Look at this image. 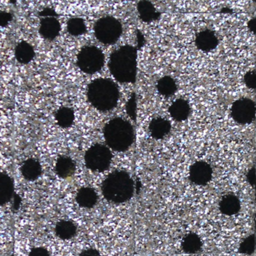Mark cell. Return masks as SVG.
<instances>
[{
  "label": "cell",
  "instance_id": "obj_25",
  "mask_svg": "<svg viewBox=\"0 0 256 256\" xmlns=\"http://www.w3.org/2000/svg\"><path fill=\"white\" fill-rule=\"evenodd\" d=\"M67 30L70 36H79L85 34L87 27L85 21L80 18H72L67 22Z\"/></svg>",
  "mask_w": 256,
  "mask_h": 256
},
{
  "label": "cell",
  "instance_id": "obj_26",
  "mask_svg": "<svg viewBox=\"0 0 256 256\" xmlns=\"http://www.w3.org/2000/svg\"><path fill=\"white\" fill-rule=\"evenodd\" d=\"M256 248V240L255 235L248 236L240 243L238 251L244 255H252L255 252Z\"/></svg>",
  "mask_w": 256,
  "mask_h": 256
},
{
  "label": "cell",
  "instance_id": "obj_27",
  "mask_svg": "<svg viewBox=\"0 0 256 256\" xmlns=\"http://www.w3.org/2000/svg\"><path fill=\"white\" fill-rule=\"evenodd\" d=\"M126 112L131 120L136 121L137 117V104L136 96V93H132L129 100L128 101L126 105Z\"/></svg>",
  "mask_w": 256,
  "mask_h": 256
},
{
  "label": "cell",
  "instance_id": "obj_23",
  "mask_svg": "<svg viewBox=\"0 0 256 256\" xmlns=\"http://www.w3.org/2000/svg\"><path fill=\"white\" fill-rule=\"evenodd\" d=\"M202 247V241L198 234L190 233L184 237L182 248L184 252L188 254H196L200 252Z\"/></svg>",
  "mask_w": 256,
  "mask_h": 256
},
{
  "label": "cell",
  "instance_id": "obj_10",
  "mask_svg": "<svg viewBox=\"0 0 256 256\" xmlns=\"http://www.w3.org/2000/svg\"><path fill=\"white\" fill-rule=\"evenodd\" d=\"M220 40L216 33L213 30L206 29L197 33L195 45L200 51L204 53L210 52L218 48Z\"/></svg>",
  "mask_w": 256,
  "mask_h": 256
},
{
  "label": "cell",
  "instance_id": "obj_39",
  "mask_svg": "<svg viewBox=\"0 0 256 256\" xmlns=\"http://www.w3.org/2000/svg\"><path fill=\"white\" fill-rule=\"evenodd\" d=\"M9 3H12L13 5H15L16 3V1H13V0H12V1H9Z\"/></svg>",
  "mask_w": 256,
  "mask_h": 256
},
{
  "label": "cell",
  "instance_id": "obj_8",
  "mask_svg": "<svg viewBox=\"0 0 256 256\" xmlns=\"http://www.w3.org/2000/svg\"><path fill=\"white\" fill-rule=\"evenodd\" d=\"M230 114L238 124H251L256 120V103L249 98H240L233 102Z\"/></svg>",
  "mask_w": 256,
  "mask_h": 256
},
{
  "label": "cell",
  "instance_id": "obj_38",
  "mask_svg": "<svg viewBox=\"0 0 256 256\" xmlns=\"http://www.w3.org/2000/svg\"><path fill=\"white\" fill-rule=\"evenodd\" d=\"M254 188H255V201H256V181L255 185H254Z\"/></svg>",
  "mask_w": 256,
  "mask_h": 256
},
{
  "label": "cell",
  "instance_id": "obj_41",
  "mask_svg": "<svg viewBox=\"0 0 256 256\" xmlns=\"http://www.w3.org/2000/svg\"></svg>",
  "mask_w": 256,
  "mask_h": 256
},
{
  "label": "cell",
  "instance_id": "obj_4",
  "mask_svg": "<svg viewBox=\"0 0 256 256\" xmlns=\"http://www.w3.org/2000/svg\"><path fill=\"white\" fill-rule=\"evenodd\" d=\"M104 137L109 148L116 152H126L134 141V127L128 120L116 117L105 125Z\"/></svg>",
  "mask_w": 256,
  "mask_h": 256
},
{
  "label": "cell",
  "instance_id": "obj_15",
  "mask_svg": "<svg viewBox=\"0 0 256 256\" xmlns=\"http://www.w3.org/2000/svg\"><path fill=\"white\" fill-rule=\"evenodd\" d=\"M171 129L170 122L162 117L152 119L148 126L150 136L156 140L162 139L170 133Z\"/></svg>",
  "mask_w": 256,
  "mask_h": 256
},
{
  "label": "cell",
  "instance_id": "obj_29",
  "mask_svg": "<svg viewBox=\"0 0 256 256\" xmlns=\"http://www.w3.org/2000/svg\"><path fill=\"white\" fill-rule=\"evenodd\" d=\"M14 15L10 12L0 11V27H8V24L13 21Z\"/></svg>",
  "mask_w": 256,
  "mask_h": 256
},
{
  "label": "cell",
  "instance_id": "obj_11",
  "mask_svg": "<svg viewBox=\"0 0 256 256\" xmlns=\"http://www.w3.org/2000/svg\"><path fill=\"white\" fill-rule=\"evenodd\" d=\"M61 30V24L56 18H40L38 33L43 39L54 41L58 37Z\"/></svg>",
  "mask_w": 256,
  "mask_h": 256
},
{
  "label": "cell",
  "instance_id": "obj_32",
  "mask_svg": "<svg viewBox=\"0 0 256 256\" xmlns=\"http://www.w3.org/2000/svg\"><path fill=\"white\" fill-rule=\"evenodd\" d=\"M246 180L248 183L252 186H254L256 181V168H252L249 170L248 174H246Z\"/></svg>",
  "mask_w": 256,
  "mask_h": 256
},
{
  "label": "cell",
  "instance_id": "obj_19",
  "mask_svg": "<svg viewBox=\"0 0 256 256\" xmlns=\"http://www.w3.org/2000/svg\"><path fill=\"white\" fill-rule=\"evenodd\" d=\"M98 195L96 191L90 187H82L78 190L76 201L78 205L84 208H92L98 202Z\"/></svg>",
  "mask_w": 256,
  "mask_h": 256
},
{
  "label": "cell",
  "instance_id": "obj_24",
  "mask_svg": "<svg viewBox=\"0 0 256 256\" xmlns=\"http://www.w3.org/2000/svg\"><path fill=\"white\" fill-rule=\"evenodd\" d=\"M158 93L164 97H170L177 91V84L170 76H164L158 80L156 84Z\"/></svg>",
  "mask_w": 256,
  "mask_h": 256
},
{
  "label": "cell",
  "instance_id": "obj_40",
  "mask_svg": "<svg viewBox=\"0 0 256 256\" xmlns=\"http://www.w3.org/2000/svg\"><path fill=\"white\" fill-rule=\"evenodd\" d=\"M254 72H255L256 75V65H255V69H254Z\"/></svg>",
  "mask_w": 256,
  "mask_h": 256
},
{
  "label": "cell",
  "instance_id": "obj_9",
  "mask_svg": "<svg viewBox=\"0 0 256 256\" xmlns=\"http://www.w3.org/2000/svg\"><path fill=\"white\" fill-rule=\"evenodd\" d=\"M213 177V169L208 162L198 161L190 168L189 179L194 184L206 186Z\"/></svg>",
  "mask_w": 256,
  "mask_h": 256
},
{
  "label": "cell",
  "instance_id": "obj_5",
  "mask_svg": "<svg viewBox=\"0 0 256 256\" xmlns=\"http://www.w3.org/2000/svg\"><path fill=\"white\" fill-rule=\"evenodd\" d=\"M121 22L112 16H105L96 21L94 26V36L104 45H114L122 34Z\"/></svg>",
  "mask_w": 256,
  "mask_h": 256
},
{
  "label": "cell",
  "instance_id": "obj_34",
  "mask_svg": "<svg viewBox=\"0 0 256 256\" xmlns=\"http://www.w3.org/2000/svg\"><path fill=\"white\" fill-rule=\"evenodd\" d=\"M137 42H138L137 43V46H138L137 49L140 50L144 45V36H142L140 30H137Z\"/></svg>",
  "mask_w": 256,
  "mask_h": 256
},
{
  "label": "cell",
  "instance_id": "obj_37",
  "mask_svg": "<svg viewBox=\"0 0 256 256\" xmlns=\"http://www.w3.org/2000/svg\"><path fill=\"white\" fill-rule=\"evenodd\" d=\"M254 235H255L256 240V215L255 216V234H254Z\"/></svg>",
  "mask_w": 256,
  "mask_h": 256
},
{
  "label": "cell",
  "instance_id": "obj_3",
  "mask_svg": "<svg viewBox=\"0 0 256 256\" xmlns=\"http://www.w3.org/2000/svg\"><path fill=\"white\" fill-rule=\"evenodd\" d=\"M134 182L126 171H115L106 177L102 185L104 197L110 202L122 204L129 201L134 192Z\"/></svg>",
  "mask_w": 256,
  "mask_h": 256
},
{
  "label": "cell",
  "instance_id": "obj_18",
  "mask_svg": "<svg viewBox=\"0 0 256 256\" xmlns=\"http://www.w3.org/2000/svg\"><path fill=\"white\" fill-rule=\"evenodd\" d=\"M138 18L142 22L152 23L158 21L161 16L160 12H158L154 6L150 1L142 0L137 4Z\"/></svg>",
  "mask_w": 256,
  "mask_h": 256
},
{
  "label": "cell",
  "instance_id": "obj_36",
  "mask_svg": "<svg viewBox=\"0 0 256 256\" xmlns=\"http://www.w3.org/2000/svg\"><path fill=\"white\" fill-rule=\"evenodd\" d=\"M13 198L14 199V203L13 207L14 208H15V210H18V208H19L20 205L21 198H20L19 195H16V194H15Z\"/></svg>",
  "mask_w": 256,
  "mask_h": 256
},
{
  "label": "cell",
  "instance_id": "obj_14",
  "mask_svg": "<svg viewBox=\"0 0 256 256\" xmlns=\"http://www.w3.org/2000/svg\"><path fill=\"white\" fill-rule=\"evenodd\" d=\"M13 179L4 172H0V206L10 202L14 196Z\"/></svg>",
  "mask_w": 256,
  "mask_h": 256
},
{
  "label": "cell",
  "instance_id": "obj_35",
  "mask_svg": "<svg viewBox=\"0 0 256 256\" xmlns=\"http://www.w3.org/2000/svg\"><path fill=\"white\" fill-rule=\"evenodd\" d=\"M80 256H100V254L94 249H88V250L84 251V252H82Z\"/></svg>",
  "mask_w": 256,
  "mask_h": 256
},
{
  "label": "cell",
  "instance_id": "obj_12",
  "mask_svg": "<svg viewBox=\"0 0 256 256\" xmlns=\"http://www.w3.org/2000/svg\"><path fill=\"white\" fill-rule=\"evenodd\" d=\"M21 175L27 181L33 182L37 180L42 174V166L40 162L34 158H28L21 165Z\"/></svg>",
  "mask_w": 256,
  "mask_h": 256
},
{
  "label": "cell",
  "instance_id": "obj_31",
  "mask_svg": "<svg viewBox=\"0 0 256 256\" xmlns=\"http://www.w3.org/2000/svg\"><path fill=\"white\" fill-rule=\"evenodd\" d=\"M28 256H50L48 249L43 247L32 248L28 253Z\"/></svg>",
  "mask_w": 256,
  "mask_h": 256
},
{
  "label": "cell",
  "instance_id": "obj_16",
  "mask_svg": "<svg viewBox=\"0 0 256 256\" xmlns=\"http://www.w3.org/2000/svg\"><path fill=\"white\" fill-rule=\"evenodd\" d=\"M36 57L34 48L26 41H21L14 48V57L18 63L27 65L31 63Z\"/></svg>",
  "mask_w": 256,
  "mask_h": 256
},
{
  "label": "cell",
  "instance_id": "obj_1",
  "mask_svg": "<svg viewBox=\"0 0 256 256\" xmlns=\"http://www.w3.org/2000/svg\"><path fill=\"white\" fill-rule=\"evenodd\" d=\"M138 51L136 47L124 45L111 54L108 67L118 82L134 84L136 81Z\"/></svg>",
  "mask_w": 256,
  "mask_h": 256
},
{
  "label": "cell",
  "instance_id": "obj_33",
  "mask_svg": "<svg viewBox=\"0 0 256 256\" xmlns=\"http://www.w3.org/2000/svg\"><path fill=\"white\" fill-rule=\"evenodd\" d=\"M248 27L251 33H254L256 37V17L250 20L248 22Z\"/></svg>",
  "mask_w": 256,
  "mask_h": 256
},
{
  "label": "cell",
  "instance_id": "obj_30",
  "mask_svg": "<svg viewBox=\"0 0 256 256\" xmlns=\"http://www.w3.org/2000/svg\"><path fill=\"white\" fill-rule=\"evenodd\" d=\"M39 18H58L60 15L52 8L46 7L38 12Z\"/></svg>",
  "mask_w": 256,
  "mask_h": 256
},
{
  "label": "cell",
  "instance_id": "obj_2",
  "mask_svg": "<svg viewBox=\"0 0 256 256\" xmlns=\"http://www.w3.org/2000/svg\"><path fill=\"white\" fill-rule=\"evenodd\" d=\"M120 93L118 86L110 78H97L87 88V99L98 111H109L118 105Z\"/></svg>",
  "mask_w": 256,
  "mask_h": 256
},
{
  "label": "cell",
  "instance_id": "obj_21",
  "mask_svg": "<svg viewBox=\"0 0 256 256\" xmlns=\"http://www.w3.org/2000/svg\"><path fill=\"white\" fill-rule=\"evenodd\" d=\"M76 225L70 220H61L57 222L55 227V233L61 240H70L76 235Z\"/></svg>",
  "mask_w": 256,
  "mask_h": 256
},
{
  "label": "cell",
  "instance_id": "obj_28",
  "mask_svg": "<svg viewBox=\"0 0 256 256\" xmlns=\"http://www.w3.org/2000/svg\"><path fill=\"white\" fill-rule=\"evenodd\" d=\"M244 83L250 90H256V75L254 70H250L245 73Z\"/></svg>",
  "mask_w": 256,
  "mask_h": 256
},
{
  "label": "cell",
  "instance_id": "obj_7",
  "mask_svg": "<svg viewBox=\"0 0 256 256\" xmlns=\"http://www.w3.org/2000/svg\"><path fill=\"white\" fill-rule=\"evenodd\" d=\"M84 160L86 168L92 171L104 172L110 166L112 153L106 146L96 144L86 152Z\"/></svg>",
  "mask_w": 256,
  "mask_h": 256
},
{
  "label": "cell",
  "instance_id": "obj_13",
  "mask_svg": "<svg viewBox=\"0 0 256 256\" xmlns=\"http://www.w3.org/2000/svg\"><path fill=\"white\" fill-rule=\"evenodd\" d=\"M168 113L172 118L176 121H184L190 115L191 107L188 101L178 99L170 105Z\"/></svg>",
  "mask_w": 256,
  "mask_h": 256
},
{
  "label": "cell",
  "instance_id": "obj_17",
  "mask_svg": "<svg viewBox=\"0 0 256 256\" xmlns=\"http://www.w3.org/2000/svg\"><path fill=\"white\" fill-rule=\"evenodd\" d=\"M55 171L56 174L60 178H68L75 174L76 164L74 161L69 156H60L56 162Z\"/></svg>",
  "mask_w": 256,
  "mask_h": 256
},
{
  "label": "cell",
  "instance_id": "obj_6",
  "mask_svg": "<svg viewBox=\"0 0 256 256\" xmlns=\"http://www.w3.org/2000/svg\"><path fill=\"white\" fill-rule=\"evenodd\" d=\"M105 56L103 51L96 46H84L76 57V64L81 72L94 75L100 72L104 66Z\"/></svg>",
  "mask_w": 256,
  "mask_h": 256
},
{
  "label": "cell",
  "instance_id": "obj_22",
  "mask_svg": "<svg viewBox=\"0 0 256 256\" xmlns=\"http://www.w3.org/2000/svg\"><path fill=\"white\" fill-rule=\"evenodd\" d=\"M57 124L62 129H68L73 125L75 120L74 111L69 107H61L55 113Z\"/></svg>",
  "mask_w": 256,
  "mask_h": 256
},
{
  "label": "cell",
  "instance_id": "obj_20",
  "mask_svg": "<svg viewBox=\"0 0 256 256\" xmlns=\"http://www.w3.org/2000/svg\"><path fill=\"white\" fill-rule=\"evenodd\" d=\"M240 201L234 195H227L222 197L220 201L219 208L221 213L226 216L237 214L240 210Z\"/></svg>",
  "mask_w": 256,
  "mask_h": 256
}]
</instances>
